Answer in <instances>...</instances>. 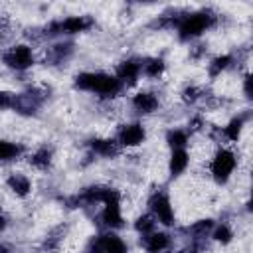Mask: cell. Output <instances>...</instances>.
<instances>
[{
	"mask_svg": "<svg viewBox=\"0 0 253 253\" xmlns=\"http://www.w3.org/2000/svg\"><path fill=\"white\" fill-rule=\"evenodd\" d=\"M75 87L77 89H83V91H91V93H97L101 97H115L123 83L115 77V75H109V73H79L75 77Z\"/></svg>",
	"mask_w": 253,
	"mask_h": 253,
	"instance_id": "obj_1",
	"label": "cell"
},
{
	"mask_svg": "<svg viewBox=\"0 0 253 253\" xmlns=\"http://www.w3.org/2000/svg\"><path fill=\"white\" fill-rule=\"evenodd\" d=\"M213 24H215V16L210 10H200V12H194V14L184 16L178 22V36L184 42L186 40H192V38H198L202 32H206Z\"/></svg>",
	"mask_w": 253,
	"mask_h": 253,
	"instance_id": "obj_2",
	"label": "cell"
},
{
	"mask_svg": "<svg viewBox=\"0 0 253 253\" xmlns=\"http://www.w3.org/2000/svg\"><path fill=\"white\" fill-rule=\"evenodd\" d=\"M103 206V223L107 227H121L123 225V215H121V198H119V192L117 190H111V188H105V194H103V200H101Z\"/></svg>",
	"mask_w": 253,
	"mask_h": 253,
	"instance_id": "obj_3",
	"label": "cell"
},
{
	"mask_svg": "<svg viewBox=\"0 0 253 253\" xmlns=\"http://www.w3.org/2000/svg\"><path fill=\"white\" fill-rule=\"evenodd\" d=\"M235 164H237L235 162V154L231 150H227V148L217 150V154L211 160V174H213V178L217 182H225L231 176V172L235 170Z\"/></svg>",
	"mask_w": 253,
	"mask_h": 253,
	"instance_id": "obj_4",
	"label": "cell"
},
{
	"mask_svg": "<svg viewBox=\"0 0 253 253\" xmlns=\"http://www.w3.org/2000/svg\"><path fill=\"white\" fill-rule=\"evenodd\" d=\"M2 59H4V63H6L8 67H12V69H16V71H24V69H28V67L34 65V53H32V49H30L28 45H24V43L10 47V49L4 53Z\"/></svg>",
	"mask_w": 253,
	"mask_h": 253,
	"instance_id": "obj_5",
	"label": "cell"
},
{
	"mask_svg": "<svg viewBox=\"0 0 253 253\" xmlns=\"http://www.w3.org/2000/svg\"><path fill=\"white\" fill-rule=\"evenodd\" d=\"M93 26V20L87 16H69L65 20L53 22L49 26V34H79Z\"/></svg>",
	"mask_w": 253,
	"mask_h": 253,
	"instance_id": "obj_6",
	"label": "cell"
},
{
	"mask_svg": "<svg viewBox=\"0 0 253 253\" xmlns=\"http://www.w3.org/2000/svg\"><path fill=\"white\" fill-rule=\"evenodd\" d=\"M148 206H150L152 217L158 219L162 225H172L174 223V210H172V204H170L166 194H154L150 198Z\"/></svg>",
	"mask_w": 253,
	"mask_h": 253,
	"instance_id": "obj_7",
	"label": "cell"
},
{
	"mask_svg": "<svg viewBox=\"0 0 253 253\" xmlns=\"http://www.w3.org/2000/svg\"><path fill=\"white\" fill-rule=\"evenodd\" d=\"M42 105V97L34 91H28V93H20V95H14V109L20 113V115H36V111L40 109Z\"/></svg>",
	"mask_w": 253,
	"mask_h": 253,
	"instance_id": "obj_8",
	"label": "cell"
},
{
	"mask_svg": "<svg viewBox=\"0 0 253 253\" xmlns=\"http://www.w3.org/2000/svg\"><path fill=\"white\" fill-rule=\"evenodd\" d=\"M144 134L146 132H144L142 125H138V123L126 125L119 132V144H123V146H138L144 140Z\"/></svg>",
	"mask_w": 253,
	"mask_h": 253,
	"instance_id": "obj_9",
	"label": "cell"
},
{
	"mask_svg": "<svg viewBox=\"0 0 253 253\" xmlns=\"http://www.w3.org/2000/svg\"><path fill=\"white\" fill-rule=\"evenodd\" d=\"M142 243H144V249L150 251V253H160L164 249H168L170 245V237L162 231H150L146 235H142Z\"/></svg>",
	"mask_w": 253,
	"mask_h": 253,
	"instance_id": "obj_10",
	"label": "cell"
},
{
	"mask_svg": "<svg viewBox=\"0 0 253 253\" xmlns=\"http://www.w3.org/2000/svg\"><path fill=\"white\" fill-rule=\"evenodd\" d=\"M140 75V63L134 61V59H128V61H123L119 67H117V79L121 83H134Z\"/></svg>",
	"mask_w": 253,
	"mask_h": 253,
	"instance_id": "obj_11",
	"label": "cell"
},
{
	"mask_svg": "<svg viewBox=\"0 0 253 253\" xmlns=\"http://www.w3.org/2000/svg\"><path fill=\"white\" fill-rule=\"evenodd\" d=\"M132 107H134V111H138L142 115H148L158 107V99L148 91H140L132 97Z\"/></svg>",
	"mask_w": 253,
	"mask_h": 253,
	"instance_id": "obj_12",
	"label": "cell"
},
{
	"mask_svg": "<svg viewBox=\"0 0 253 253\" xmlns=\"http://www.w3.org/2000/svg\"><path fill=\"white\" fill-rule=\"evenodd\" d=\"M89 146H91V150H93L95 154L105 156V158H113V156L119 154V146H117V142L111 140V138H93V140L89 142Z\"/></svg>",
	"mask_w": 253,
	"mask_h": 253,
	"instance_id": "obj_13",
	"label": "cell"
},
{
	"mask_svg": "<svg viewBox=\"0 0 253 253\" xmlns=\"http://www.w3.org/2000/svg\"><path fill=\"white\" fill-rule=\"evenodd\" d=\"M8 188L16 194V196H20V198H24V196H28L30 194V190H32V184H30V180L24 176V174H20V172H14V174H10L8 176Z\"/></svg>",
	"mask_w": 253,
	"mask_h": 253,
	"instance_id": "obj_14",
	"label": "cell"
},
{
	"mask_svg": "<svg viewBox=\"0 0 253 253\" xmlns=\"http://www.w3.org/2000/svg\"><path fill=\"white\" fill-rule=\"evenodd\" d=\"M188 162H190V156H188V152H186L184 148H176V150H172L170 164H168V168H170V176H180V174L186 170Z\"/></svg>",
	"mask_w": 253,
	"mask_h": 253,
	"instance_id": "obj_15",
	"label": "cell"
},
{
	"mask_svg": "<svg viewBox=\"0 0 253 253\" xmlns=\"http://www.w3.org/2000/svg\"><path fill=\"white\" fill-rule=\"evenodd\" d=\"M140 71L148 77H158L162 71H164V61L160 57H152V59H146L142 65H140Z\"/></svg>",
	"mask_w": 253,
	"mask_h": 253,
	"instance_id": "obj_16",
	"label": "cell"
},
{
	"mask_svg": "<svg viewBox=\"0 0 253 253\" xmlns=\"http://www.w3.org/2000/svg\"><path fill=\"white\" fill-rule=\"evenodd\" d=\"M30 162H32V166H36V168H47L49 162H51V148L42 146L40 150H36V152L32 154Z\"/></svg>",
	"mask_w": 253,
	"mask_h": 253,
	"instance_id": "obj_17",
	"label": "cell"
},
{
	"mask_svg": "<svg viewBox=\"0 0 253 253\" xmlns=\"http://www.w3.org/2000/svg\"><path fill=\"white\" fill-rule=\"evenodd\" d=\"M20 152H22V148L18 144L0 138V160H14Z\"/></svg>",
	"mask_w": 253,
	"mask_h": 253,
	"instance_id": "obj_18",
	"label": "cell"
},
{
	"mask_svg": "<svg viewBox=\"0 0 253 253\" xmlns=\"http://www.w3.org/2000/svg\"><path fill=\"white\" fill-rule=\"evenodd\" d=\"M243 123H245V119L243 117H235V119H231L229 121V125L225 126V136L229 138V140H237L239 138V134H241V128H243Z\"/></svg>",
	"mask_w": 253,
	"mask_h": 253,
	"instance_id": "obj_19",
	"label": "cell"
},
{
	"mask_svg": "<svg viewBox=\"0 0 253 253\" xmlns=\"http://www.w3.org/2000/svg\"><path fill=\"white\" fill-rule=\"evenodd\" d=\"M166 142L172 146V150L184 148L186 142H188V134H186L184 130H170V132L166 134Z\"/></svg>",
	"mask_w": 253,
	"mask_h": 253,
	"instance_id": "obj_20",
	"label": "cell"
},
{
	"mask_svg": "<svg viewBox=\"0 0 253 253\" xmlns=\"http://www.w3.org/2000/svg\"><path fill=\"white\" fill-rule=\"evenodd\" d=\"M154 217L150 215V213H146V215H140V217H136V221H134V229L138 231V233H142V235H146V233H150V231H154Z\"/></svg>",
	"mask_w": 253,
	"mask_h": 253,
	"instance_id": "obj_21",
	"label": "cell"
},
{
	"mask_svg": "<svg viewBox=\"0 0 253 253\" xmlns=\"http://www.w3.org/2000/svg\"><path fill=\"white\" fill-rule=\"evenodd\" d=\"M211 227H213V221H211V219H202V221L194 223V225L190 227V231L196 235V239H202V237H206V235L211 231Z\"/></svg>",
	"mask_w": 253,
	"mask_h": 253,
	"instance_id": "obj_22",
	"label": "cell"
},
{
	"mask_svg": "<svg viewBox=\"0 0 253 253\" xmlns=\"http://www.w3.org/2000/svg\"><path fill=\"white\" fill-rule=\"evenodd\" d=\"M211 237H213L215 241H219V243H229L231 237H233V233H231L229 225L221 223V225H217V227L213 229V235H211Z\"/></svg>",
	"mask_w": 253,
	"mask_h": 253,
	"instance_id": "obj_23",
	"label": "cell"
},
{
	"mask_svg": "<svg viewBox=\"0 0 253 253\" xmlns=\"http://www.w3.org/2000/svg\"><path fill=\"white\" fill-rule=\"evenodd\" d=\"M229 63H231V55H219V57H215V59L211 61L210 73H211V75H217V73H221Z\"/></svg>",
	"mask_w": 253,
	"mask_h": 253,
	"instance_id": "obj_24",
	"label": "cell"
},
{
	"mask_svg": "<svg viewBox=\"0 0 253 253\" xmlns=\"http://www.w3.org/2000/svg\"><path fill=\"white\" fill-rule=\"evenodd\" d=\"M71 49H73V45H71V43H57V45H53V47H51L53 59H55V61L65 59V57L71 53Z\"/></svg>",
	"mask_w": 253,
	"mask_h": 253,
	"instance_id": "obj_25",
	"label": "cell"
},
{
	"mask_svg": "<svg viewBox=\"0 0 253 253\" xmlns=\"http://www.w3.org/2000/svg\"><path fill=\"white\" fill-rule=\"evenodd\" d=\"M200 89L198 87H186L184 91H182V99L186 101V103H194V101H198L200 99Z\"/></svg>",
	"mask_w": 253,
	"mask_h": 253,
	"instance_id": "obj_26",
	"label": "cell"
},
{
	"mask_svg": "<svg viewBox=\"0 0 253 253\" xmlns=\"http://www.w3.org/2000/svg\"><path fill=\"white\" fill-rule=\"evenodd\" d=\"M14 105V95L10 91H0V109H8Z\"/></svg>",
	"mask_w": 253,
	"mask_h": 253,
	"instance_id": "obj_27",
	"label": "cell"
},
{
	"mask_svg": "<svg viewBox=\"0 0 253 253\" xmlns=\"http://www.w3.org/2000/svg\"><path fill=\"white\" fill-rule=\"evenodd\" d=\"M251 81H253V79H251V75H247V77H245V83H243V91H245V97H247V99H251V97H253Z\"/></svg>",
	"mask_w": 253,
	"mask_h": 253,
	"instance_id": "obj_28",
	"label": "cell"
},
{
	"mask_svg": "<svg viewBox=\"0 0 253 253\" xmlns=\"http://www.w3.org/2000/svg\"><path fill=\"white\" fill-rule=\"evenodd\" d=\"M0 253H12V249L8 245H0Z\"/></svg>",
	"mask_w": 253,
	"mask_h": 253,
	"instance_id": "obj_29",
	"label": "cell"
},
{
	"mask_svg": "<svg viewBox=\"0 0 253 253\" xmlns=\"http://www.w3.org/2000/svg\"><path fill=\"white\" fill-rule=\"evenodd\" d=\"M4 227H6V219H4V215L0 213V231H2Z\"/></svg>",
	"mask_w": 253,
	"mask_h": 253,
	"instance_id": "obj_30",
	"label": "cell"
}]
</instances>
